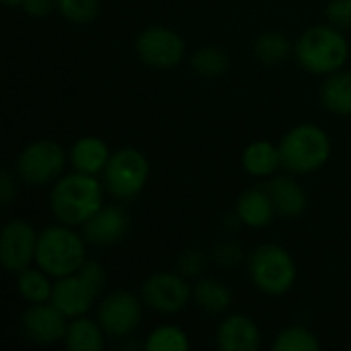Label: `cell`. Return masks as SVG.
Segmentation results:
<instances>
[{
	"instance_id": "1",
	"label": "cell",
	"mask_w": 351,
	"mask_h": 351,
	"mask_svg": "<svg viewBox=\"0 0 351 351\" xmlns=\"http://www.w3.org/2000/svg\"><path fill=\"white\" fill-rule=\"evenodd\" d=\"M103 187L105 185H101L95 175H84L78 171L62 175L49 193V208L53 218L72 228L82 226L105 206Z\"/></svg>"
},
{
	"instance_id": "2",
	"label": "cell",
	"mask_w": 351,
	"mask_h": 351,
	"mask_svg": "<svg viewBox=\"0 0 351 351\" xmlns=\"http://www.w3.org/2000/svg\"><path fill=\"white\" fill-rule=\"evenodd\" d=\"M300 66L317 76H329L343 70L350 58V43L341 29L329 25H315L306 29L294 47Z\"/></svg>"
},
{
	"instance_id": "3",
	"label": "cell",
	"mask_w": 351,
	"mask_h": 351,
	"mask_svg": "<svg viewBox=\"0 0 351 351\" xmlns=\"http://www.w3.org/2000/svg\"><path fill=\"white\" fill-rule=\"evenodd\" d=\"M86 263V239L58 222L39 232L35 265L47 271L51 278H64L78 271Z\"/></svg>"
},
{
	"instance_id": "4",
	"label": "cell",
	"mask_w": 351,
	"mask_h": 351,
	"mask_svg": "<svg viewBox=\"0 0 351 351\" xmlns=\"http://www.w3.org/2000/svg\"><path fill=\"white\" fill-rule=\"evenodd\" d=\"M331 138L315 123H298L280 140L282 167L294 175H311L331 158Z\"/></svg>"
},
{
	"instance_id": "5",
	"label": "cell",
	"mask_w": 351,
	"mask_h": 351,
	"mask_svg": "<svg viewBox=\"0 0 351 351\" xmlns=\"http://www.w3.org/2000/svg\"><path fill=\"white\" fill-rule=\"evenodd\" d=\"M105 286V267L99 261H86L78 271L58 278L51 294V304H56L68 319L84 317L93 308Z\"/></svg>"
},
{
	"instance_id": "6",
	"label": "cell",
	"mask_w": 351,
	"mask_h": 351,
	"mask_svg": "<svg viewBox=\"0 0 351 351\" xmlns=\"http://www.w3.org/2000/svg\"><path fill=\"white\" fill-rule=\"evenodd\" d=\"M249 276L253 286L267 296L288 294L298 278L292 253L280 245H261L249 257Z\"/></svg>"
},
{
	"instance_id": "7",
	"label": "cell",
	"mask_w": 351,
	"mask_h": 351,
	"mask_svg": "<svg viewBox=\"0 0 351 351\" xmlns=\"http://www.w3.org/2000/svg\"><path fill=\"white\" fill-rule=\"evenodd\" d=\"M150 179V162L138 148L125 146L111 154L105 171L103 185L117 199L138 197Z\"/></svg>"
},
{
	"instance_id": "8",
	"label": "cell",
	"mask_w": 351,
	"mask_h": 351,
	"mask_svg": "<svg viewBox=\"0 0 351 351\" xmlns=\"http://www.w3.org/2000/svg\"><path fill=\"white\" fill-rule=\"evenodd\" d=\"M66 169V150L56 140L43 138L27 144L16 156V177L33 187L56 183Z\"/></svg>"
},
{
	"instance_id": "9",
	"label": "cell",
	"mask_w": 351,
	"mask_h": 351,
	"mask_svg": "<svg viewBox=\"0 0 351 351\" xmlns=\"http://www.w3.org/2000/svg\"><path fill=\"white\" fill-rule=\"evenodd\" d=\"M136 56L142 64L156 70H171L185 60L187 47L183 37L169 27H146L134 41Z\"/></svg>"
},
{
	"instance_id": "10",
	"label": "cell",
	"mask_w": 351,
	"mask_h": 351,
	"mask_svg": "<svg viewBox=\"0 0 351 351\" xmlns=\"http://www.w3.org/2000/svg\"><path fill=\"white\" fill-rule=\"evenodd\" d=\"M193 298V286L183 274L158 271L142 284V300L160 315L181 313Z\"/></svg>"
},
{
	"instance_id": "11",
	"label": "cell",
	"mask_w": 351,
	"mask_h": 351,
	"mask_svg": "<svg viewBox=\"0 0 351 351\" xmlns=\"http://www.w3.org/2000/svg\"><path fill=\"white\" fill-rule=\"evenodd\" d=\"M142 302L144 300L128 290H115L101 300L97 308V321L109 337H130L142 323Z\"/></svg>"
},
{
	"instance_id": "12",
	"label": "cell",
	"mask_w": 351,
	"mask_h": 351,
	"mask_svg": "<svg viewBox=\"0 0 351 351\" xmlns=\"http://www.w3.org/2000/svg\"><path fill=\"white\" fill-rule=\"evenodd\" d=\"M39 232L21 218L8 220L0 237V261L6 271L21 274L35 263Z\"/></svg>"
},
{
	"instance_id": "13",
	"label": "cell",
	"mask_w": 351,
	"mask_h": 351,
	"mask_svg": "<svg viewBox=\"0 0 351 351\" xmlns=\"http://www.w3.org/2000/svg\"><path fill=\"white\" fill-rule=\"evenodd\" d=\"M68 317L51 302L29 304L21 315V333L37 346H53L66 339Z\"/></svg>"
},
{
	"instance_id": "14",
	"label": "cell",
	"mask_w": 351,
	"mask_h": 351,
	"mask_svg": "<svg viewBox=\"0 0 351 351\" xmlns=\"http://www.w3.org/2000/svg\"><path fill=\"white\" fill-rule=\"evenodd\" d=\"M130 230V218L119 206H103L88 222L82 224V237L88 245L111 247L123 241Z\"/></svg>"
},
{
	"instance_id": "15",
	"label": "cell",
	"mask_w": 351,
	"mask_h": 351,
	"mask_svg": "<svg viewBox=\"0 0 351 351\" xmlns=\"http://www.w3.org/2000/svg\"><path fill=\"white\" fill-rule=\"evenodd\" d=\"M216 343L222 351H257L261 348L259 325L247 315H228L218 325Z\"/></svg>"
},
{
	"instance_id": "16",
	"label": "cell",
	"mask_w": 351,
	"mask_h": 351,
	"mask_svg": "<svg viewBox=\"0 0 351 351\" xmlns=\"http://www.w3.org/2000/svg\"><path fill=\"white\" fill-rule=\"evenodd\" d=\"M111 150L107 146V142L99 136H82L78 138L70 152H68V158H70V165L74 171L78 173H84V175H103L109 158H111Z\"/></svg>"
},
{
	"instance_id": "17",
	"label": "cell",
	"mask_w": 351,
	"mask_h": 351,
	"mask_svg": "<svg viewBox=\"0 0 351 351\" xmlns=\"http://www.w3.org/2000/svg\"><path fill=\"white\" fill-rule=\"evenodd\" d=\"M276 216H278V212H276V206H274L271 195L267 193L265 185L247 189L237 199V218L249 228H255V230L267 228Z\"/></svg>"
},
{
	"instance_id": "18",
	"label": "cell",
	"mask_w": 351,
	"mask_h": 351,
	"mask_svg": "<svg viewBox=\"0 0 351 351\" xmlns=\"http://www.w3.org/2000/svg\"><path fill=\"white\" fill-rule=\"evenodd\" d=\"M265 189L271 195L278 216L298 218L300 214H304V210L308 206V197H306V191L302 189V185L294 177H288V175L271 177V181L265 185Z\"/></svg>"
},
{
	"instance_id": "19",
	"label": "cell",
	"mask_w": 351,
	"mask_h": 351,
	"mask_svg": "<svg viewBox=\"0 0 351 351\" xmlns=\"http://www.w3.org/2000/svg\"><path fill=\"white\" fill-rule=\"evenodd\" d=\"M280 167H282L280 146L267 140H255L243 150V169L251 177H259V179L274 177Z\"/></svg>"
},
{
	"instance_id": "20",
	"label": "cell",
	"mask_w": 351,
	"mask_h": 351,
	"mask_svg": "<svg viewBox=\"0 0 351 351\" xmlns=\"http://www.w3.org/2000/svg\"><path fill=\"white\" fill-rule=\"evenodd\" d=\"M193 302L206 315H224L232 304V292L228 284L218 278H202L193 284Z\"/></svg>"
},
{
	"instance_id": "21",
	"label": "cell",
	"mask_w": 351,
	"mask_h": 351,
	"mask_svg": "<svg viewBox=\"0 0 351 351\" xmlns=\"http://www.w3.org/2000/svg\"><path fill=\"white\" fill-rule=\"evenodd\" d=\"M105 335L101 323L84 315L68 323L64 343L70 351H101L105 348Z\"/></svg>"
},
{
	"instance_id": "22",
	"label": "cell",
	"mask_w": 351,
	"mask_h": 351,
	"mask_svg": "<svg viewBox=\"0 0 351 351\" xmlns=\"http://www.w3.org/2000/svg\"><path fill=\"white\" fill-rule=\"evenodd\" d=\"M321 103L335 115H351V72L337 70L325 76L321 86Z\"/></svg>"
},
{
	"instance_id": "23",
	"label": "cell",
	"mask_w": 351,
	"mask_h": 351,
	"mask_svg": "<svg viewBox=\"0 0 351 351\" xmlns=\"http://www.w3.org/2000/svg\"><path fill=\"white\" fill-rule=\"evenodd\" d=\"M56 282H51V276L43 271L41 267H27L21 274H16V290L23 300L29 304H41V302H51Z\"/></svg>"
},
{
	"instance_id": "24",
	"label": "cell",
	"mask_w": 351,
	"mask_h": 351,
	"mask_svg": "<svg viewBox=\"0 0 351 351\" xmlns=\"http://www.w3.org/2000/svg\"><path fill=\"white\" fill-rule=\"evenodd\" d=\"M294 51V45L286 33L280 31H265L255 39V56L259 62L276 66L286 62Z\"/></svg>"
},
{
	"instance_id": "25",
	"label": "cell",
	"mask_w": 351,
	"mask_h": 351,
	"mask_svg": "<svg viewBox=\"0 0 351 351\" xmlns=\"http://www.w3.org/2000/svg\"><path fill=\"white\" fill-rule=\"evenodd\" d=\"M191 68L204 78H220L230 68L228 53L218 45H206L191 56Z\"/></svg>"
},
{
	"instance_id": "26",
	"label": "cell",
	"mask_w": 351,
	"mask_h": 351,
	"mask_svg": "<svg viewBox=\"0 0 351 351\" xmlns=\"http://www.w3.org/2000/svg\"><path fill=\"white\" fill-rule=\"evenodd\" d=\"M274 351H319L321 341L319 337L302 325H292L280 331L271 343Z\"/></svg>"
},
{
	"instance_id": "27",
	"label": "cell",
	"mask_w": 351,
	"mask_h": 351,
	"mask_svg": "<svg viewBox=\"0 0 351 351\" xmlns=\"http://www.w3.org/2000/svg\"><path fill=\"white\" fill-rule=\"evenodd\" d=\"M189 346L191 343H189L187 333L177 325L156 327L144 343V348L150 351H187Z\"/></svg>"
},
{
	"instance_id": "28",
	"label": "cell",
	"mask_w": 351,
	"mask_h": 351,
	"mask_svg": "<svg viewBox=\"0 0 351 351\" xmlns=\"http://www.w3.org/2000/svg\"><path fill=\"white\" fill-rule=\"evenodd\" d=\"M56 10L68 23L88 25L101 12V0H56Z\"/></svg>"
},
{
	"instance_id": "29",
	"label": "cell",
	"mask_w": 351,
	"mask_h": 351,
	"mask_svg": "<svg viewBox=\"0 0 351 351\" xmlns=\"http://www.w3.org/2000/svg\"><path fill=\"white\" fill-rule=\"evenodd\" d=\"M206 267H208V257L199 249H187L177 259V271L183 274L185 278L199 276V274L206 271Z\"/></svg>"
},
{
	"instance_id": "30",
	"label": "cell",
	"mask_w": 351,
	"mask_h": 351,
	"mask_svg": "<svg viewBox=\"0 0 351 351\" xmlns=\"http://www.w3.org/2000/svg\"><path fill=\"white\" fill-rule=\"evenodd\" d=\"M325 14L337 29H351V0H329Z\"/></svg>"
},
{
	"instance_id": "31",
	"label": "cell",
	"mask_w": 351,
	"mask_h": 351,
	"mask_svg": "<svg viewBox=\"0 0 351 351\" xmlns=\"http://www.w3.org/2000/svg\"><path fill=\"white\" fill-rule=\"evenodd\" d=\"M214 259L224 267H237L243 261V249L237 243H220L214 249Z\"/></svg>"
},
{
	"instance_id": "32",
	"label": "cell",
	"mask_w": 351,
	"mask_h": 351,
	"mask_svg": "<svg viewBox=\"0 0 351 351\" xmlns=\"http://www.w3.org/2000/svg\"><path fill=\"white\" fill-rule=\"evenodd\" d=\"M27 16H33V19H43L47 14H51L56 10V0H25L23 6Z\"/></svg>"
},
{
	"instance_id": "33",
	"label": "cell",
	"mask_w": 351,
	"mask_h": 351,
	"mask_svg": "<svg viewBox=\"0 0 351 351\" xmlns=\"http://www.w3.org/2000/svg\"><path fill=\"white\" fill-rule=\"evenodd\" d=\"M14 197H16V181L12 179L10 171L4 169L0 175V202L2 206H10Z\"/></svg>"
},
{
	"instance_id": "34",
	"label": "cell",
	"mask_w": 351,
	"mask_h": 351,
	"mask_svg": "<svg viewBox=\"0 0 351 351\" xmlns=\"http://www.w3.org/2000/svg\"><path fill=\"white\" fill-rule=\"evenodd\" d=\"M8 8H16V6H23V2L25 0H2Z\"/></svg>"
}]
</instances>
